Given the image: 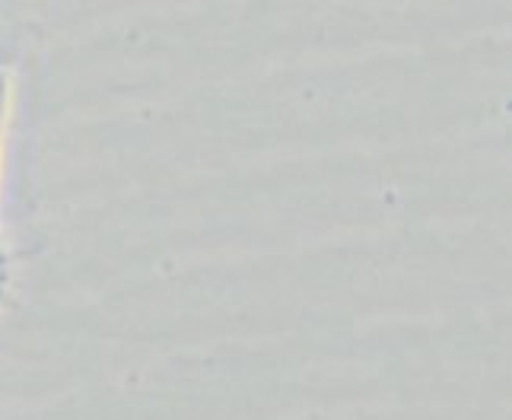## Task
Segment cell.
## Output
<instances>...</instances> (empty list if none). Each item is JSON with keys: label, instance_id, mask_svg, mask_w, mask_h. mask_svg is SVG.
<instances>
[]
</instances>
